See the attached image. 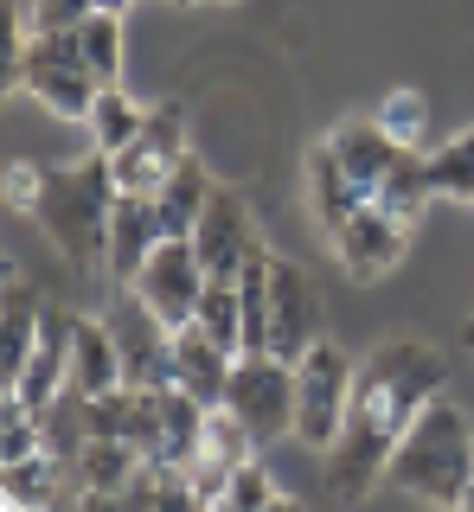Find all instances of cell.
Returning a JSON list of instances; mask_svg holds the SVG:
<instances>
[{"instance_id":"1","label":"cell","mask_w":474,"mask_h":512,"mask_svg":"<svg viewBox=\"0 0 474 512\" xmlns=\"http://www.w3.org/2000/svg\"><path fill=\"white\" fill-rule=\"evenodd\" d=\"M449 391V359L423 340H385L366 365L353 372V397H346V423L334 448H327V487L366 493L378 474L391 468L398 442L410 436L423 410Z\"/></svg>"},{"instance_id":"2","label":"cell","mask_w":474,"mask_h":512,"mask_svg":"<svg viewBox=\"0 0 474 512\" xmlns=\"http://www.w3.org/2000/svg\"><path fill=\"white\" fill-rule=\"evenodd\" d=\"M109 212H116V167H109V154H97V148H90V160H77V167L45 173L39 205H33L45 237H52L77 269L109 263Z\"/></svg>"},{"instance_id":"3","label":"cell","mask_w":474,"mask_h":512,"mask_svg":"<svg viewBox=\"0 0 474 512\" xmlns=\"http://www.w3.org/2000/svg\"><path fill=\"white\" fill-rule=\"evenodd\" d=\"M385 474L398 480L404 493L430 500V506H462V493L474 480V416L442 391L436 404L410 423V436L398 442V455H391Z\"/></svg>"},{"instance_id":"4","label":"cell","mask_w":474,"mask_h":512,"mask_svg":"<svg viewBox=\"0 0 474 512\" xmlns=\"http://www.w3.org/2000/svg\"><path fill=\"white\" fill-rule=\"evenodd\" d=\"M225 410L257 436V448L295 436V365L276 359V352H244V359L231 365Z\"/></svg>"},{"instance_id":"5","label":"cell","mask_w":474,"mask_h":512,"mask_svg":"<svg viewBox=\"0 0 474 512\" xmlns=\"http://www.w3.org/2000/svg\"><path fill=\"white\" fill-rule=\"evenodd\" d=\"M353 372L359 365L346 359L334 340H314L302 359H295V436L308 448H334L340 423H346V397H353Z\"/></svg>"},{"instance_id":"6","label":"cell","mask_w":474,"mask_h":512,"mask_svg":"<svg viewBox=\"0 0 474 512\" xmlns=\"http://www.w3.org/2000/svg\"><path fill=\"white\" fill-rule=\"evenodd\" d=\"M26 90L39 96L52 116H90V103H97V71L84 64V52H77V26L71 32H33V45H26Z\"/></svg>"},{"instance_id":"7","label":"cell","mask_w":474,"mask_h":512,"mask_svg":"<svg viewBox=\"0 0 474 512\" xmlns=\"http://www.w3.org/2000/svg\"><path fill=\"white\" fill-rule=\"evenodd\" d=\"M103 320H109V333H116V346H122V378H129L135 391H167L173 384V327L167 320L154 314L135 288Z\"/></svg>"},{"instance_id":"8","label":"cell","mask_w":474,"mask_h":512,"mask_svg":"<svg viewBox=\"0 0 474 512\" xmlns=\"http://www.w3.org/2000/svg\"><path fill=\"white\" fill-rule=\"evenodd\" d=\"M205 282H212V276H205V263H199L193 237H161V244H154V256L141 263V276H135L129 288H135V295L167 320V327H186V320L199 314Z\"/></svg>"},{"instance_id":"9","label":"cell","mask_w":474,"mask_h":512,"mask_svg":"<svg viewBox=\"0 0 474 512\" xmlns=\"http://www.w3.org/2000/svg\"><path fill=\"white\" fill-rule=\"evenodd\" d=\"M186 160V109L180 103H154L148 128L129 141L122 154H109L116 167V192H161V180Z\"/></svg>"},{"instance_id":"10","label":"cell","mask_w":474,"mask_h":512,"mask_svg":"<svg viewBox=\"0 0 474 512\" xmlns=\"http://www.w3.org/2000/svg\"><path fill=\"white\" fill-rule=\"evenodd\" d=\"M321 340V288L314 276H302V263H282L270 269V352L276 359H302V352Z\"/></svg>"},{"instance_id":"11","label":"cell","mask_w":474,"mask_h":512,"mask_svg":"<svg viewBox=\"0 0 474 512\" xmlns=\"http://www.w3.org/2000/svg\"><path fill=\"white\" fill-rule=\"evenodd\" d=\"M193 250H199L205 276H225V282H237V269L263 250V237H257V224H250L237 192H225V186L212 192V205H205L199 224H193Z\"/></svg>"},{"instance_id":"12","label":"cell","mask_w":474,"mask_h":512,"mask_svg":"<svg viewBox=\"0 0 474 512\" xmlns=\"http://www.w3.org/2000/svg\"><path fill=\"white\" fill-rule=\"evenodd\" d=\"M250 448H257V436H250V429L237 423L225 404L205 410L199 455L186 461V474H193V487H199V506H225V487H231V474L250 461Z\"/></svg>"},{"instance_id":"13","label":"cell","mask_w":474,"mask_h":512,"mask_svg":"<svg viewBox=\"0 0 474 512\" xmlns=\"http://www.w3.org/2000/svg\"><path fill=\"white\" fill-rule=\"evenodd\" d=\"M71 340H77V314H65V308H45L39 346H33V359L20 365V378H7V391L20 397V404L45 410V404H52V397L71 384Z\"/></svg>"},{"instance_id":"14","label":"cell","mask_w":474,"mask_h":512,"mask_svg":"<svg viewBox=\"0 0 474 512\" xmlns=\"http://www.w3.org/2000/svg\"><path fill=\"white\" fill-rule=\"evenodd\" d=\"M404 237H410V224H398L385 205L366 199V205H359V212L334 231V250H340V263L353 269L359 282H372V276H385V269L404 256Z\"/></svg>"},{"instance_id":"15","label":"cell","mask_w":474,"mask_h":512,"mask_svg":"<svg viewBox=\"0 0 474 512\" xmlns=\"http://www.w3.org/2000/svg\"><path fill=\"white\" fill-rule=\"evenodd\" d=\"M161 237H167V224H161L154 192H116V212H109V276L135 282Z\"/></svg>"},{"instance_id":"16","label":"cell","mask_w":474,"mask_h":512,"mask_svg":"<svg viewBox=\"0 0 474 512\" xmlns=\"http://www.w3.org/2000/svg\"><path fill=\"white\" fill-rule=\"evenodd\" d=\"M231 365H237V352H225V346L212 340V333L199 327V320L173 327V384H180V391H193L205 410H218V404H225Z\"/></svg>"},{"instance_id":"17","label":"cell","mask_w":474,"mask_h":512,"mask_svg":"<svg viewBox=\"0 0 474 512\" xmlns=\"http://www.w3.org/2000/svg\"><path fill=\"white\" fill-rule=\"evenodd\" d=\"M302 186H308V212H314V224H321L327 237H334L340 224H346V218L359 212V205L372 199V192H359V186H353V173L340 167V154L327 148V141L308 154V173H302Z\"/></svg>"},{"instance_id":"18","label":"cell","mask_w":474,"mask_h":512,"mask_svg":"<svg viewBox=\"0 0 474 512\" xmlns=\"http://www.w3.org/2000/svg\"><path fill=\"white\" fill-rule=\"evenodd\" d=\"M122 378V346L109 333V320H77V340H71V391L77 397H103L116 391Z\"/></svg>"},{"instance_id":"19","label":"cell","mask_w":474,"mask_h":512,"mask_svg":"<svg viewBox=\"0 0 474 512\" xmlns=\"http://www.w3.org/2000/svg\"><path fill=\"white\" fill-rule=\"evenodd\" d=\"M436 199V180H430V154L423 148H398V160L385 167V180L372 186V205H385L398 224H417Z\"/></svg>"},{"instance_id":"20","label":"cell","mask_w":474,"mask_h":512,"mask_svg":"<svg viewBox=\"0 0 474 512\" xmlns=\"http://www.w3.org/2000/svg\"><path fill=\"white\" fill-rule=\"evenodd\" d=\"M327 148L340 154V167L353 173L359 192H372L378 180H385V167L398 160V141L385 135V122H378V116L372 122H340L334 135H327Z\"/></svg>"},{"instance_id":"21","label":"cell","mask_w":474,"mask_h":512,"mask_svg":"<svg viewBox=\"0 0 474 512\" xmlns=\"http://www.w3.org/2000/svg\"><path fill=\"white\" fill-rule=\"evenodd\" d=\"M212 173L199 167L193 154L180 160V167L161 180V192H154V205H161V224H167V237H193V224H199V212L212 205Z\"/></svg>"},{"instance_id":"22","label":"cell","mask_w":474,"mask_h":512,"mask_svg":"<svg viewBox=\"0 0 474 512\" xmlns=\"http://www.w3.org/2000/svg\"><path fill=\"white\" fill-rule=\"evenodd\" d=\"M141 474V448L122 436H90L84 455H77V480H84L90 500H109V493H129V480Z\"/></svg>"},{"instance_id":"23","label":"cell","mask_w":474,"mask_h":512,"mask_svg":"<svg viewBox=\"0 0 474 512\" xmlns=\"http://www.w3.org/2000/svg\"><path fill=\"white\" fill-rule=\"evenodd\" d=\"M84 122H90V141H97V154H122V148L141 135V128H148V109H141L122 84H103Z\"/></svg>"},{"instance_id":"24","label":"cell","mask_w":474,"mask_h":512,"mask_svg":"<svg viewBox=\"0 0 474 512\" xmlns=\"http://www.w3.org/2000/svg\"><path fill=\"white\" fill-rule=\"evenodd\" d=\"M52 493H58V461L45 455H26V461H0V500H7L13 512L20 506H52Z\"/></svg>"},{"instance_id":"25","label":"cell","mask_w":474,"mask_h":512,"mask_svg":"<svg viewBox=\"0 0 474 512\" xmlns=\"http://www.w3.org/2000/svg\"><path fill=\"white\" fill-rule=\"evenodd\" d=\"M199 327L212 333L225 352H237L244 359V301H237V282H225V276H212L205 282V295H199Z\"/></svg>"},{"instance_id":"26","label":"cell","mask_w":474,"mask_h":512,"mask_svg":"<svg viewBox=\"0 0 474 512\" xmlns=\"http://www.w3.org/2000/svg\"><path fill=\"white\" fill-rule=\"evenodd\" d=\"M77 52L97 71V84H122V13H103V7L90 13L77 26Z\"/></svg>"},{"instance_id":"27","label":"cell","mask_w":474,"mask_h":512,"mask_svg":"<svg viewBox=\"0 0 474 512\" xmlns=\"http://www.w3.org/2000/svg\"><path fill=\"white\" fill-rule=\"evenodd\" d=\"M430 180H436V199H468L474 205V128L449 135L442 148H430Z\"/></svg>"},{"instance_id":"28","label":"cell","mask_w":474,"mask_h":512,"mask_svg":"<svg viewBox=\"0 0 474 512\" xmlns=\"http://www.w3.org/2000/svg\"><path fill=\"white\" fill-rule=\"evenodd\" d=\"M378 122H385V135L398 141V148H423V122H430V109H423L417 90H391L385 103H378Z\"/></svg>"},{"instance_id":"29","label":"cell","mask_w":474,"mask_h":512,"mask_svg":"<svg viewBox=\"0 0 474 512\" xmlns=\"http://www.w3.org/2000/svg\"><path fill=\"white\" fill-rule=\"evenodd\" d=\"M225 506H231V512H263V506H282V493H276L270 468L244 461V468L231 474V487H225Z\"/></svg>"},{"instance_id":"30","label":"cell","mask_w":474,"mask_h":512,"mask_svg":"<svg viewBox=\"0 0 474 512\" xmlns=\"http://www.w3.org/2000/svg\"><path fill=\"white\" fill-rule=\"evenodd\" d=\"M90 13H97V0H33V26H45V32H71Z\"/></svg>"},{"instance_id":"31","label":"cell","mask_w":474,"mask_h":512,"mask_svg":"<svg viewBox=\"0 0 474 512\" xmlns=\"http://www.w3.org/2000/svg\"><path fill=\"white\" fill-rule=\"evenodd\" d=\"M39 186H45V167H33V160H13V167H7V205H13V212H33Z\"/></svg>"},{"instance_id":"32","label":"cell","mask_w":474,"mask_h":512,"mask_svg":"<svg viewBox=\"0 0 474 512\" xmlns=\"http://www.w3.org/2000/svg\"><path fill=\"white\" fill-rule=\"evenodd\" d=\"M97 7H103V13H122V7H135V0H97Z\"/></svg>"},{"instance_id":"33","label":"cell","mask_w":474,"mask_h":512,"mask_svg":"<svg viewBox=\"0 0 474 512\" xmlns=\"http://www.w3.org/2000/svg\"><path fill=\"white\" fill-rule=\"evenodd\" d=\"M462 506H474V480H468V493H462Z\"/></svg>"}]
</instances>
